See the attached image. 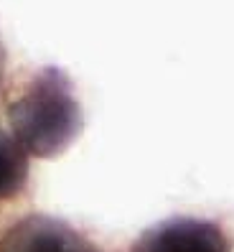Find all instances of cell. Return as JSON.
I'll return each mask as SVG.
<instances>
[{
  "instance_id": "3957f363",
  "label": "cell",
  "mask_w": 234,
  "mask_h": 252,
  "mask_svg": "<svg viewBox=\"0 0 234 252\" xmlns=\"http://www.w3.org/2000/svg\"><path fill=\"white\" fill-rule=\"evenodd\" d=\"M0 252H105L92 237L79 232L74 224L49 217L28 214L10 224L0 237Z\"/></svg>"
},
{
  "instance_id": "7a4b0ae2",
  "label": "cell",
  "mask_w": 234,
  "mask_h": 252,
  "mask_svg": "<svg viewBox=\"0 0 234 252\" xmlns=\"http://www.w3.org/2000/svg\"><path fill=\"white\" fill-rule=\"evenodd\" d=\"M130 252H232L224 227L204 217H171L148 227Z\"/></svg>"
},
{
  "instance_id": "5b68a950",
  "label": "cell",
  "mask_w": 234,
  "mask_h": 252,
  "mask_svg": "<svg viewBox=\"0 0 234 252\" xmlns=\"http://www.w3.org/2000/svg\"><path fill=\"white\" fill-rule=\"evenodd\" d=\"M5 71H8V51L3 46V41H0V94L5 90Z\"/></svg>"
},
{
  "instance_id": "6da1fadb",
  "label": "cell",
  "mask_w": 234,
  "mask_h": 252,
  "mask_svg": "<svg viewBox=\"0 0 234 252\" xmlns=\"http://www.w3.org/2000/svg\"><path fill=\"white\" fill-rule=\"evenodd\" d=\"M10 135L26 156L56 158L84 127L74 82L58 66H41L8 102Z\"/></svg>"
},
{
  "instance_id": "277c9868",
  "label": "cell",
  "mask_w": 234,
  "mask_h": 252,
  "mask_svg": "<svg viewBox=\"0 0 234 252\" xmlns=\"http://www.w3.org/2000/svg\"><path fill=\"white\" fill-rule=\"evenodd\" d=\"M28 179H31V166L23 148L0 130V206L18 201L28 191Z\"/></svg>"
}]
</instances>
